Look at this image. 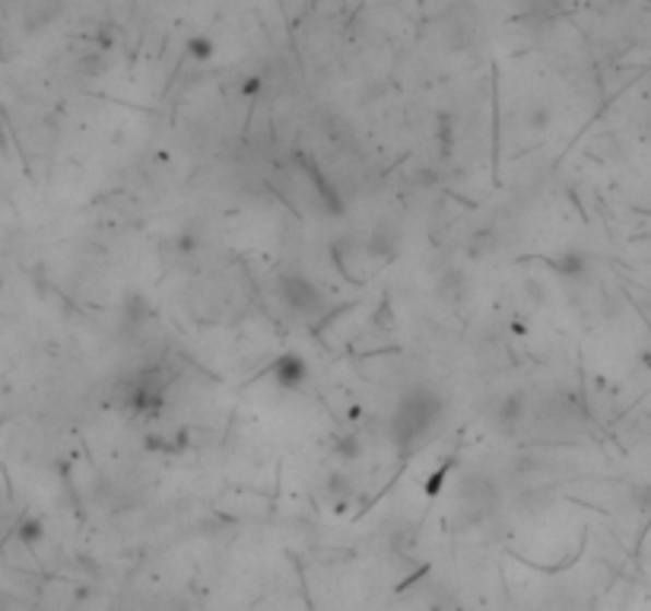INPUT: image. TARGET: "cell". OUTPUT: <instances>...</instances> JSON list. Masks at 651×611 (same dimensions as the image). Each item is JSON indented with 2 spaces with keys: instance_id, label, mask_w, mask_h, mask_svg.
I'll list each match as a JSON object with an SVG mask.
<instances>
[{
  "instance_id": "1",
  "label": "cell",
  "mask_w": 651,
  "mask_h": 611,
  "mask_svg": "<svg viewBox=\"0 0 651 611\" xmlns=\"http://www.w3.org/2000/svg\"><path fill=\"white\" fill-rule=\"evenodd\" d=\"M442 418V401L426 392V389H413L407 396L401 398L398 411H394V436L401 446H413V443H423L429 433L436 431Z\"/></svg>"
},
{
  "instance_id": "3",
  "label": "cell",
  "mask_w": 651,
  "mask_h": 611,
  "mask_svg": "<svg viewBox=\"0 0 651 611\" xmlns=\"http://www.w3.org/2000/svg\"><path fill=\"white\" fill-rule=\"evenodd\" d=\"M274 379L280 389H299L306 383V363L296 354H283L274 363Z\"/></svg>"
},
{
  "instance_id": "4",
  "label": "cell",
  "mask_w": 651,
  "mask_h": 611,
  "mask_svg": "<svg viewBox=\"0 0 651 611\" xmlns=\"http://www.w3.org/2000/svg\"><path fill=\"white\" fill-rule=\"evenodd\" d=\"M553 271H559L563 278H579L584 271V258L579 252L559 255V258L553 261Z\"/></svg>"
},
{
  "instance_id": "2",
  "label": "cell",
  "mask_w": 651,
  "mask_h": 611,
  "mask_svg": "<svg viewBox=\"0 0 651 611\" xmlns=\"http://www.w3.org/2000/svg\"><path fill=\"white\" fill-rule=\"evenodd\" d=\"M280 296H283V303L293 309V313H299V316H318V313H324V293L321 287L306 278V274H283L280 278Z\"/></svg>"
}]
</instances>
